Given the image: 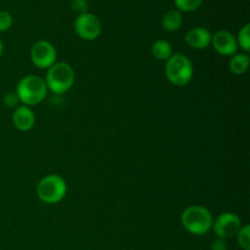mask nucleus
I'll return each mask as SVG.
<instances>
[{"mask_svg": "<svg viewBox=\"0 0 250 250\" xmlns=\"http://www.w3.org/2000/svg\"><path fill=\"white\" fill-rule=\"evenodd\" d=\"M48 88L45 81L36 75H28L17 83L16 94L19 100L26 106L38 105L45 99Z\"/></svg>", "mask_w": 250, "mask_h": 250, "instance_id": "f257e3e1", "label": "nucleus"}, {"mask_svg": "<svg viewBox=\"0 0 250 250\" xmlns=\"http://www.w3.org/2000/svg\"><path fill=\"white\" fill-rule=\"evenodd\" d=\"M181 222L186 231L194 236H204L212 229V215L207 208L200 205H190L181 216Z\"/></svg>", "mask_w": 250, "mask_h": 250, "instance_id": "f03ea898", "label": "nucleus"}, {"mask_svg": "<svg viewBox=\"0 0 250 250\" xmlns=\"http://www.w3.org/2000/svg\"><path fill=\"white\" fill-rule=\"evenodd\" d=\"M165 73L173 85L183 87L192 81L194 68L192 61L187 56L183 54H173L166 61Z\"/></svg>", "mask_w": 250, "mask_h": 250, "instance_id": "7ed1b4c3", "label": "nucleus"}, {"mask_svg": "<svg viewBox=\"0 0 250 250\" xmlns=\"http://www.w3.org/2000/svg\"><path fill=\"white\" fill-rule=\"evenodd\" d=\"M44 81L49 90L55 94H63L73 85L75 71L67 62H55L48 68Z\"/></svg>", "mask_w": 250, "mask_h": 250, "instance_id": "20e7f679", "label": "nucleus"}, {"mask_svg": "<svg viewBox=\"0 0 250 250\" xmlns=\"http://www.w3.org/2000/svg\"><path fill=\"white\" fill-rule=\"evenodd\" d=\"M67 193L66 181L59 175H48L37 185V195L45 204H58Z\"/></svg>", "mask_w": 250, "mask_h": 250, "instance_id": "39448f33", "label": "nucleus"}, {"mask_svg": "<svg viewBox=\"0 0 250 250\" xmlns=\"http://www.w3.org/2000/svg\"><path fill=\"white\" fill-rule=\"evenodd\" d=\"M75 31L84 41H95L102 33V23L95 15L84 12L76 17Z\"/></svg>", "mask_w": 250, "mask_h": 250, "instance_id": "423d86ee", "label": "nucleus"}, {"mask_svg": "<svg viewBox=\"0 0 250 250\" xmlns=\"http://www.w3.org/2000/svg\"><path fill=\"white\" fill-rule=\"evenodd\" d=\"M242 227L241 219L233 212H224L212 222V229L217 238L229 239L236 237Z\"/></svg>", "mask_w": 250, "mask_h": 250, "instance_id": "0eeeda50", "label": "nucleus"}, {"mask_svg": "<svg viewBox=\"0 0 250 250\" xmlns=\"http://www.w3.org/2000/svg\"><path fill=\"white\" fill-rule=\"evenodd\" d=\"M55 46L46 41H39L32 46L31 60L38 68H49L56 62Z\"/></svg>", "mask_w": 250, "mask_h": 250, "instance_id": "6e6552de", "label": "nucleus"}, {"mask_svg": "<svg viewBox=\"0 0 250 250\" xmlns=\"http://www.w3.org/2000/svg\"><path fill=\"white\" fill-rule=\"evenodd\" d=\"M211 44L217 53L225 56L234 55L237 49H238L236 37H234L231 32L225 31V29L217 31L216 33L211 37Z\"/></svg>", "mask_w": 250, "mask_h": 250, "instance_id": "1a4fd4ad", "label": "nucleus"}, {"mask_svg": "<svg viewBox=\"0 0 250 250\" xmlns=\"http://www.w3.org/2000/svg\"><path fill=\"white\" fill-rule=\"evenodd\" d=\"M12 124L15 128L21 132H27L33 128L36 124V115L29 106H17L12 114Z\"/></svg>", "mask_w": 250, "mask_h": 250, "instance_id": "9d476101", "label": "nucleus"}, {"mask_svg": "<svg viewBox=\"0 0 250 250\" xmlns=\"http://www.w3.org/2000/svg\"><path fill=\"white\" fill-rule=\"evenodd\" d=\"M211 33L204 27H194L186 34V43L195 50L207 49L211 44Z\"/></svg>", "mask_w": 250, "mask_h": 250, "instance_id": "9b49d317", "label": "nucleus"}, {"mask_svg": "<svg viewBox=\"0 0 250 250\" xmlns=\"http://www.w3.org/2000/svg\"><path fill=\"white\" fill-rule=\"evenodd\" d=\"M182 14L178 10H170V11H167L163 16L161 24H163V27L167 32H176L182 26Z\"/></svg>", "mask_w": 250, "mask_h": 250, "instance_id": "f8f14e48", "label": "nucleus"}, {"mask_svg": "<svg viewBox=\"0 0 250 250\" xmlns=\"http://www.w3.org/2000/svg\"><path fill=\"white\" fill-rule=\"evenodd\" d=\"M250 59L247 54H234L231 56L229 66V70L234 73V75H243L247 72L249 67Z\"/></svg>", "mask_w": 250, "mask_h": 250, "instance_id": "ddd939ff", "label": "nucleus"}, {"mask_svg": "<svg viewBox=\"0 0 250 250\" xmlns=\"http://www.w3.org/2000/svg\"><path fill=\"white\" fill-rule=\"evenodd\" d=\"M151 54L158 60L167 61L168 58L172 55V46L167 41L159 39V41L154 42L151 45Z\"/></svg>", "mask_w": 250, "mask_h": 250, "instance_id": "4468645a", "label": "nucleus"}, {"mask_svg": "<svg viewBox=\"0 0 250 250\" xmlns=\"http://www.w3.org/2000/svg\"><path fill=\"white\" fill-rule=\"evenodd\" d=\"M178 11L182 12H193L202 6L204 0H173Z\"/></svg>", "mask_w": 250, "mask_h": 250, "instance_id": "2eb2a0df", "label": "nucleus"}, {"mask_svg": "<svg viewBox=\"0 0 250 250\" xmlns=\"http://www.w3.org/2000/svg\"><path fill=\"white\" fill-rule=\"evenodd\" d=\"M237 44L243 49L244 51H248L250 50V24L247 23L244 24L243 27L241 28L239 31L238 37H237Z\"/></svg>", "mask_w": 250, "mask_h": 250, "instance_id": "dca6fc26", "label": "nucleus"}, {"mask_svg": "<svg viewBox=\"0 0 250 250\" xmlns=\"http://www.w3.org/2000/svg\"><path fill=\"white\" fill-rule=\"evenodd\" d=\"M238 246L243 250H250V226L244 225L239 229L238 233L236 234Z\"/></svg>", "mask_w": 250, "mask_h": 250, "instance_id": "f3484780", "label": "nucleus"}, {"mask_svg": "<svg viewBox=\"0 0 250 250\" xmlns=\"http://www.w3.org/2000/svg\"><path fill=\"white\" fill-rule=\"evenodd\" d=\"M12 16L7 11H0V33L6 32L12 26Z\"/></svg>", "mask_w": 250, "mask_h": 250, "instance_id": "a211bd4d", "label": "nucleus"}, {"mask_svg": "<svg viewBox=\"0 0 250 250\" xmlns=\"http://www.w3.org/2000/svg\"><path fill=\"white\" fill-rule=\"evenodd\" d=\"M19 97H17L16 92H7L2 98V103L5 106L7 107H16L19 104Z\"/></svg>", "mask_w": 250, "mask_h": 250, "instance_id": "6ab92c4d", "label": "nucleus"}, {"mask_svg": "<svg viewBox=\"0 0 250 250\" xmlns=\"http://www.w3.org/2000/svg\"><path fill=\"white\" fill-rule=\"evenodd\" d=\"M88 6V0H72V9L80 15L87 12Z\"/></svg>", "mask_w": 250, "mask_h": 250, "instance_id": "aec40b11", "label": "nucleus"}, {"mask_svg": "<svg viewBox=\"0 0 250 250\" xmlns=\"http://www.w3.org/2000/svg\"><path fill=\"white\" fill-rule=\"evenodd\" d=\"M229 246H227V242L226 239H222V238H216L214 242L211 243V247L210 249L211 250H227Z\"/></svg>", "mask_w": 250, "mask_h": 250, "instance_id": "412c9836", "label": "nucleus"}, {"mask_svg": "<svg viewBox=\"0 0 250 250\" xmlns=\"http://www.w3.org/2000/svg\"><path fill=\"white\" fill-rule=\"evenodd\" d=\"M2 51H4V44H2L1 39H0V58H1L2 55Z\"/></svg>", "mask_w": 250, "mask_h": 250, "instance_id": "4be33fe9", "label": "nucleus"}]
</instances>
